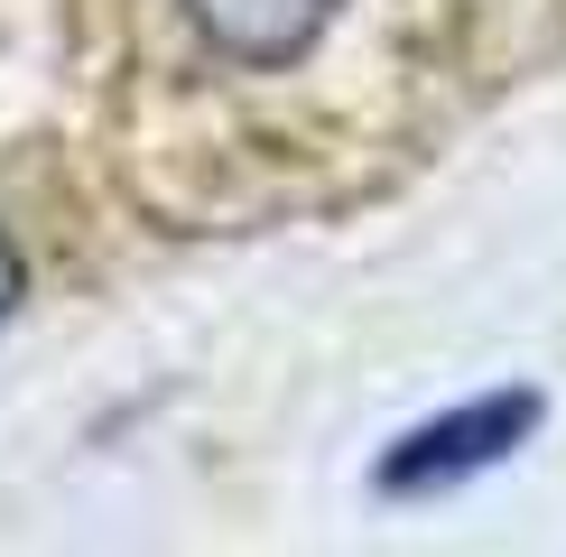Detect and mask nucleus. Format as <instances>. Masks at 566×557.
Listing matches in <instances>:
<instances>
[{"instance_id":"obj_2","label":"nucleus","mask_w":566,"mask_h":557,"mask_svg":"<svg viewBox=\"0 0 566 557\" xmlns=\"http://www.w3.org/2000/svg\"><path fill=\"white\" fill-rule=\"evenodd\" d=\"M344 0H186V29L214 46L223 65H251V75H279L306 46L335 29Z\"/></svg>"},{"instance_id":"obj_3","label":"nucleus","mask_w":566,"mask_h":557,"mask_svg":"<svg viewBox=\"0 0 566 557\" xmlns=\"http://www.w3.org/2000/svg\"><path fill=\"white\" fill-rule=\"evenodd\" d=\"M19 297H29V261H19V242L0 232V325L19 316Z\"/></svg>"},{"instance_id":"obj_1","label":"nucleus","mask_w":566,"mask_h":557,"mask_svg":"<svg viewBox=\"0 0 566 557\" xmlns=\"http://www.w3.org/2000/svg\"><path fill=\"white\" fill-rule=\"evenodd\" d=\"M530 428H538V390H483V400L399 437L381 455V493H446L464 474H492L511 446H530Z\"/></svg>"}]
</instances>
